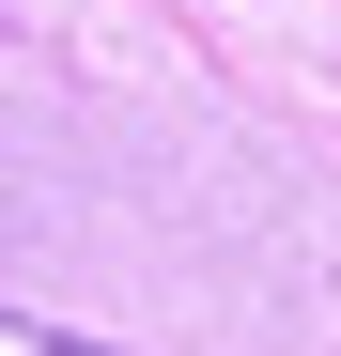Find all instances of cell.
Returning <instances> with one entry per match:
<instances>
[{
  "instance_id": "obj_1",
  "label": "cell",
  "mask_w": 341,
  "mask_h": 356,
  "mask_svg": "<svg viewBox=\"0 0 341 356\" xmlns=\"http://www.w3.org/2000/svg\"><path fill=\"white\" fill-rule=\"evenodd\" d=\"M0 356H109V341H63V325H31V310H0Z\"/></svg>"
}]
</instances>
